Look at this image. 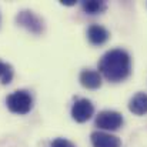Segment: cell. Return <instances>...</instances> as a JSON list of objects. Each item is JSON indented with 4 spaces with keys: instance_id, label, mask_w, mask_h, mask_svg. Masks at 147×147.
<instances>
[{
    "instance_id": "6da1fadb",
    "label": "cell",
    "mask_w": 147,
    "mask_h": 147,
    "mask_svg": "<svg viewBox=\"0 0 147 147\" xmlns=\"http://www.w3.org/2000/svg\"><path fill=\"white\" fill-rule=\"evenodd\" d=\"M131 71L130 54L123 49H113L106 51L98 61V73L111 83L126 80Z\"/></svg>"
},
{
    "instance_id": "7a4b0ae2",
    "label": "cell",
    "mask_w": 147,
    "mask_h": 147,
    "mask_svg": "<svg viewBox=\"0 0 147 147\" xmlns=\"http://www.w3.org/2000/svg\"><path fill=\"white\" fill-rule=\"evenodd\" d=\"M6 104L14 114H27L33 107V97L27 90H16L7 96Z\"/></svg>"
},
{
    "instance_id": "3957f363",
    "label": "cell",
    "mask_w": 147,
    "mask_h": 147,
    "mask_svg": "<svg viewBox=\"0 0 147 147\" xmlns=\"http://www.w3.org/2000/svg\"><path fill=\"white\" fill-rule=\"evenodd\" d=\"M16 22L19 26L26 29L33 34H42L45 32V22L32 10H22L16 16Z\"/></svg>"
},
{
    "instance_id": "277c9868",
    "label": "cell",
    "mask_w": 147,
    "mask_h": 147,
    "mask_svg": "<svg viewBox=\"0 0 147 147\" xmlns=\"http://www.w3.org/2000/svg\"><path fill=\"white\" fill-rule=\"evenodd\" d=\"M123 114L114 110H103L96 116L94 124L100 130H109L114 131L119 130L123 126Z\"/></svg>"
},
{
    "instance_id": "5b68a950",
    "label": "cell",
    "mask_w": 147,
    "mask_h": 147,
    "mask_svg": "<svg viewBox=\"0 0 147 147\" xmlns=\"http://www.w3.org/2000/svg\"><path fill=\"white\" fill-rule=\"evenodd\" d=\"M94 113V106L87 98H79L71 106V117L77 123H84L92 119Z\"/></svg>"
},
{
    "instance_id": "8992f818",
    "label": "cell",
    "mask_w": 147,
    "mask_h": 147,
    "mask_svg": "<svg viewBox=\"0 0 147 147\" xmlns=\"http://www.w3.org/2000/svg\"><path fill=\"white\" fill-rule=\"evenodd\" d=\"M93 147H121V140L106 131H93L90 134Z\"/></svg>"
},
{
    "instance_id": "52a82bcc",
    "label": "cell",
    "mask_w": 147,
    "mask_h": 147,
    "mask_svg": "<svg viewBox=\"0 0 147 147\" xmlns=\"http://www.w3.org/2000/svg\"><path fill=\"white\" fill-rule=\"evenodd\" d=\"M79 80H80V84L89 90H96L101 86V74L97 70H92V69L82 70Z\"/></svg>"
},
{
    "instance_id": "ba28073f",
    "label": "cell",
    "mask_w": 147,
    "mask_h": 147,
    "mask_svg": "<svg viewBox=\"0 0 147 147\" xmlns=\"http://www.w3.org/2000/svg\"><path fill=\"white\" fill-rule=\"evenodd\" d=\"M110 37V33L106 27L100 26V24H92L87 29V39L92 45L94 46H101L104 45Z\"/></svg>"
},
{
    "instance_id": "9c48e42d",
    "label": "cell",
    "mask_w": 147,
    "mask_h": 147,
    "mask_svg": "<svg viewBox=\"0 0 147 147\" xmlns=\"http://www.w3.org/2000/svg\"><path fill=\"white\" fill-rule=\"evenodd\" d=\"M129 110L136 116H144L147 114V94L143 92H139L134 94L129 101Z\"/></svg>"
},
{
    "instance_id": "30bf717a",
    "label": "cell",
    "mask_w": 147,
    "mask_h": 147,
    "mask_svg": "<svg viewBox=\"0 0 147 147\" xmlns=\"http://www.w3.org/2000/svg\"><path fill=\"white\" fill-rule=\"evenodd\" d=\"M82 7L87 14H100L107 9V4L101 0H84L82 1Z\"/></svg>"
},
{
    "instance_id": "8fae6325",
    "label": "cell",
    "mask_w": 147,
    "mask_h": 147,
    "mask_svg": "<svg viewBox=\"0 0 147 147\" xmlns=\"http://www.w3.org/2000/svg\"><path fill=\"white\" fill-rule=\"evenodd\" d=\"M13 80V67L9 63L0 61V82L1 84H9Z\"/></svg>"
},
{
    "instance_id": "7c38bea8",
    "label": "cell",
    "mask_w": 147,
    "mask_h": 147,
    "mask_svg": "<svg viewBox=\"0 0 147 147\" xmlns=\"http://www.w3.org/2000/svg\"><path fill=\"white\" fill-rule=\"evenodd\" d=\"M50 147H74V144H73L71 142H69L67 139L59 137V139H54V140L51 142V146Z\"/></svg>"
},
{
    "instance_id": "4fadbf2b",
    "label": "cell",
    "mask_w": 147,
    "mask_h": 147,
    "mask_svg": "<svg viewBox=\"0 0 147 147\" xmlns=\"http://www.w3.org/2000/svg\"><path fill=\"white\" fill-rule=\"evenodd\" d=\"M60 3H61V4H64V6H74L77 1H76V0H61Z\"/></svg>"
}]
</instances>
